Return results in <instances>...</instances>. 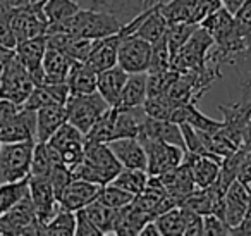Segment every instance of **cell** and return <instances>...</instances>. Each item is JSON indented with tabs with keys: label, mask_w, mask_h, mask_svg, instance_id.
I'll use <instances>...</instances> for the list:
<instances>
[{
	"label": "cell",
	"mask_w": 251,
	"mask_h": 236,
	"mask_svg": "<svg viewBox=\"0 0 251 236\" xmlns=\"http://www.w3.org/2000/svg\"><path fill=\"white\" fill-rule=\"evenodd\" d=\"M43 228L36 219L29 190L14 207L0 215V235H43Z\"/></svg>",
	"instance_id": "cell-6"
},
{
	"label": "cell",
	"mask_w": 251,
	"mask_h": 236,
	"mask_svg": "<svg viewBox=\"0 0 251 236\" xmlns=\"http://www.w3.org/2000/svg\"><path fill=\"white\" fill-rule=\"evenodd\" d=\"M29 0H0V11H11L19 5L28 4Z\"/></svg>",
	"instance_id": "cell-50"
},
{
	"label": "cell",
	"mask_w": 251,
	"mask_h": 236,
	"mask_svg": "<svg viewBox=\"0 0 251 236\" xmlns=\"http://www.w3.org/2000/svg\"><path fill=\"white\" fill-rule=\"evenodd\" d=\"M203 231L205 235H232L230 226L224 221L222 217H219L217 214H206L203 215Z\"/></svg>",
	"instance_id": "cell-46"
},
{
	"label": "cell",
	"mask_w": 251,
	"mask_h": 236,
	"mask_svg": "<svg viewBox=\"0 0 251 236\" xmlns=\"http://www.w3.org/2000/svg\"><path fill=\"white\" fill-rule=\"evenodd\" d=\"M160 235H182L184 236V212L181 205L174 207L167 212H162L160 215L155 217Z\"/></svg>",
	"instance_id": "cell-39"
},
{
	"label": "cell",
	"mask_w": 251,
	"mask_h": 236,
	"mask_svg": "<svg viewBox=\"0 0 251 236\" xmlns=\"http://www.w3.org/2000/svg\"><path fill=\"white\" fill-rule=\"evenodd\" d=\"M145 107H115V128L114 140L138 138L147 121Z\"/></svg>",
	"instance_id": "cell-23"
},
{
	"label": "cell",
	"mask_w": 251,
	"mask_h": 236,
	"mask_svg": "<svg viewBox=\"0 0 251 236\" xmlns=\"http://www.w3.org/2000/svg\"><path fill=\"white\" fill-rule=\"evenodd\" d=\"M112 152L122 164V167H129V169H148L147 152L138 138H119L112 140L108 143Z\"/></svg>",
	"instance_id": "cell-22"
},
{
	"label": "cell",
	"mask_w": 251,
	"mask_h": 236,
	"mask_svg": "<svg viewBox=\"0 0 251 236\" xmlns=\"http://www.w3.org/2000/svg\"><path fill=\"white\" fill-rule=\"evenodd\" d=\"M171 121L177 122H188L189 126H193L195 129H200V131H206L212 133L217 131V129L222 126V121H215V119L208 118L203 112L198 111L196 104H182L174 107V112L171 116Z\"/></svg>",
	"instance_id": "cell-29"
},
{
	"label": "cell",
	"mask_w": 251,
	"mask_h": 236,
	"mask_svg": "<svg viewBox=\"0 0 251 236\" xmlns=\"http://www.w3.org/2000/svg\"><path fill=\"white\" fill-rule=\"evenodd\" d=\"M237 179L244 184H251V148H243L239 169H237Z\"/></svg>",
	"instance_id": "cell-47"
},
{
	"label": "cell",
	"mask_w": 251,
	"mask_h": 236,
	"mask_svg": "<svg viewBox=\"0 0 251 236\" xmlns=\"http://www.w3.org/2000/svg\"><path fill=\"white\" fill-rule=\"evenodd\" d=\"M148 73H133L127 76L121 91L117 107H141L147 100Z\"/></svg>",
	"instance_id": "cell-32"
},
{
	"label": "cell",
	"mask_w": 251,
	"mask_h": 236,
	"mask_svg": "<svg viewBox=\"0 0 251 236\" xmlns=\"http://www.w3.org/2000/svg\"><path fill=\"white\" fill-rule=\"evenodd\" d=\"M140 236H162L160 231H158V228H157V224H155V219L153 221H148L147 224L141 228Z\"/></svg>",
	"instance_id": "cell-49"
},
{
	"label": "cell",
	"mask_w": 251,
	"mask_h": 236,
	"mask_svg": "<svg viewBox=\"0 0 251 236\" xmlns=\"http://www.w3.org/2000/svg\"><path fill=\"white\" fill-rule=\"evenodd\" d=\"M222 5V0H167L160 7L169 25L195 23L200 25L208 14Z\"/></svg>",
	"instance_id": "cell-7"
},
{
	"label": "cell",
	"mask_w": 251,
	"mask_h": 236,
	"mask_svg": "<svg viewBox=\"0 0 251 236\" xmlns=\"http://www.w3.org/2000/svg\"><path fill=\"white\" fill-rule=\"evenodd\" d=\"M150 174L147 171H141V169H129V167H122L121 173L110 181L112 184L115 186L122 188V190L129 191L136 197L138 193L143 191V188L147 186V181Z\"/></svg>",
	"instance_id": "cell-35"
},
{
	"label": "cell",
	"mask_w": 251,
	"mask_h": 236,
	"mask_svg": "<svg viewBox=\"0 0 251 236\" xmlns=\"http://www.w3.org/2000/svg\"><path fill=\"white\" fill-rule=\"evenodd\" d=\"M124 33L119 30L115 35L105 36V38L95 40L93 49H91L90 56L86 59V64H90L97 73L108 67H114L117 64V52L119 45H121V40L124 38Z\"/></svg>",
	"instance_id": "cell-21"
},
{
	"label": "cell",
	"mask_w": 251,
	"mask_h": 236,
	"mask_svg": "<svg viewBox=\"0 0 251 236\" xmlns=\"http://www.w3.org/2000/svg\"><path fill=\"white\" fill-rule=\"evenodd\" d=\"M160 7H162V4H157L151 9H148L143 21L140 23V26H138L133 35L147 40L151 45H153L155 42H158L160 38H164L165 31H167V28H169V23H167V19L164 18V14H162Z\"/></svg>",
	"instance_id": "cell-31"
},
{
	"label": "cell",
	"mask_w": 251,
	"mask_h": 236,
	"mask_svg": "<svg viewBox=\"0 0 251 236\" xmlns=\"http://www.w3.org/2000/svg\"><path fill=\"white\" fill-rule=\"evenodd\" d=\"M138 140L143 145L145 152H147V160H148V174H158L171 171L174 167H177L184 159V148L177 145H172L164 140L150 138V136H138Z\"/></svg>",
	"instance_id": "cell-8"
},
{
	"label": "cell",
	"mask_w": 251,
	"mask_h": 236,
	"mask_svg": "<svg viewBox=\"0 0 251 236\" xmlns=\"http://www.w3.org/2000/svg\"><path fill=\"white\" fill-rule=\"evenodd\" d=\"M171 69V50L167 47V40L160 38L151 45V62L148 73H158V71Z\"/></svg>",
	"instance_id": "cell-41"
},
{
	"label": "cell",
	"mask_w": 251,
	"mask_h": 236,
	"mask_svg": "<svg viewBox=\"0 0 251 236\" xmlns=\"http://www.w3.org/2000/svg\"><path fill=\"white\" fill-rule=\"evenodd\" d=\"M67 122L66 105H49L36 111V142H49L50 136Z\"/></svg>",
	"instance_id": "cell-26"
},
{
	"label": "cell",
	"mask_w": 251,
	"mask_h": 236,
	"mask_svg": "<svg viewBox=\"0 0 251 236\" xmlns=\"http://www.w3.org/2000/svg\"><path fill=\"white\" fill-rule=\"evenodd\" d=\"M28 190L33 205H35L36 219L45 226L60 210V204L57 200L52 181H50L49 176H33V174H29Z\"/></svg>",
	"instance_id": "cell-12"
},
{
	"label": "cell",
	"mask_w": 251,
	"mask_h": 236,
	"mask_svg": "<svg viewBox=\"0 0 251 236\" xmlns=\"http://www.w3.org/2000/svg\"><path fill=\"white\" fill-rule=\"evenodd\" d=\"M213 47L212 36L200 26L191 38L181 47L176 54L171 56V69L177 73H186V71L201 69L206 66V59Z\"/></svg>",
	"instance_id": "cell-5"
},
{
	"label": "cell",
	"mask_w": 251,
	"mask_h": 236,
	"mask_svg": "<svg viewBox=\"0 0 251 236\" xmlns=\"http://www.w3.org/2000/svg\"><path fill=\"white\" fill-rule=\"evenodd\" d=\"M181 208L184 212V236L205 235V231H203V215L191 210L189 207H184V205H181Z\"/></svg>",
	"instance_id": "cell-44"
},
{
	"label": "cell",
	"mask_w": 251,
	"mask_h": 236,
	"mask_svg": "<svg viewBox=\"0 0 251 236\" xmlns=\"http://www.w3.org/2000/svg\"><path fill=\"white\" fill-rule=\"evenodd\" d=\"M98 73L86 62H74L67 76V87L71 95H84L97 91Z\"/></svg>",
	"instance_id": "cell-30"
},
{
	"label": "cell",
	"mask_w": 251,
	"mask_h": 236,
	"mask_svg": "<svg viewBox=\"0 0 251 236\" xmlns=\"http://www.w3.org/2000/svg\"><path fill=\"white\" fill-rule=\"evenodd\" d=\"M35 140L2 143L0 150V181H19L29 176Z\"/></svg>",
	"instance_id": "cell-4"
},
{
	"label": "cell",
	"mask_w": 251,
	"mask_h": 236,
	"mask_svg": "<svg viewBox=\"0 0 251 236\" xmlns=\"http://www.w3.org/2000/svg\"><path fill=\"white\" fill-rule=\"evenodd\" d=\"M198 28L200 25H195V23H176V25H169L167 31H165V40H167V47L171 50V56L177 52L191 38V35Z\"/></svg>",
	"instance_id": "cell-40"
},
{
	"label": "cell",
	"mask_w": 251,
	"mask_h": 236,
	"mask_svg": "<svg viewBox=\"0 0 251 236\" xmlns=\"http://www.w3.org/2000/svg\"><path fill=\"white\" fill-rule=\"evenodd\" d=\"M164 2L167 0H91V9L114 14L119 21L126 25L127 21L140 16L141 12L148 11L157 4H164Z\"/></svg>",
	"instance_id": "cell-19"
},
{
	"label": "cell",
	"mask_w": 251,
	"mask_h": 236,
	"mask_svg": "<svg viewBox=\"0 0 251 236\" xmlns=\"http://www.w3.org/2000/svg\"><path fill=\"white\" fill-rule=\"evenodd\" d=\"M100 198L105 202V204L110 205V207L122 208V207H126V205H129L131 202L134 200V195L129 193V191L122 190V188L115 186V184L108 183V184H105V186L101 188Z\"/></svg>",
	"instance_id": "cell-42"
},
{
	"label": "cell",
	"mask_w": 251,
	"mask_h": 236,
	"mask_svg": "<svg viewBox=\"0 0 251 236\" xmlns=\"http://www.w3.org/2000/svg\"><path fill=\"white\" fill-rule=\"evenodd\" d=\"M43 4L45 0H29L28 4L19 5L11 11V28L18 43L47 35L49 21L43 12Z\"/></svg>",
	"instance_id": "cell-3"
},
{
	"label": "cell",
	"mask_w": 251,
	"mask_h": 236,
	"mask_svg": "<svg viewBox=\"0 0 251 236\" xmlns=\"http://www.w3.org/2000/svg\"><path fill=\"white\" fill-rule=\"evenodd\" d=\"M129 74L126 73L119 64H115L114 67H108L98 73L97 78V91L105 98L110 107H117L119 98H121V91L126 85Z\"/></svg>",
	"instance_id": "cell-25"
},
{
	"label": "cell",
	"mask_w": 251,
	"mask_h": 236,
	"mask_svg": "<svg viewBox=\"0 0 251 236\" xmlns=\"http://www.w3.org/2000/svg\"><path fill=\"white\" fill-rule=\"evenodd\" d=\"M76 229V214L60 208L43 228L45 236H74Z\"/></svg>",
	"instance_id": "cell-38"
},
{
	"label": "cell",
	"mask_w": 251,
	"mask_h": 236,
	"mask_svg": "<svg viewBox=\"0 0 251 236\" xmlns=\"http://www.w3.org/2000/svg\"><path fill=\"white\" fill-rule=\"evenodd\" d=\"M138 136H150V138L164 140V142L177 145L186 150L181 126L174 121H169V119L147 118V121H145V124H143V129H141V133Z\"/></svg>",
	"instance_id": "cell-28"
},
{
	"label": "cell",
	"mask_w": 251,
	"mask_h": 236,
	"mask_svg": "<svg viewBox=\"0 0 251 236\" xmlns=\"http://www.w3.org/2000/svg\"><path fill=\"white\" fill-rule=\"evenodd\" d=\"M29 177V176H28ZM28 177L19 181L0 183V215L12 208L26 193H28Z\"/></svg>",
	"instance_id": "cell-36"
},
{
	"label": "cell",
	"mask_w": 251,
	"mask_h": 236,
	"mask_svg": "<svg viewBox=\"0 0 251 236\" xmlns=\"http://www.w3.org/2000/svg\"><path fill=\"white\" fill-rule=\"evenodd\" d=\"M76 60L67 54L55 49H49L43 56V83H66L69 71Z\"/></svg>",
	"instance_id": "cell-27"
},
{
	"label": "cell",
	"mask_w": 251,
	"mask_h": 236,
	"mask_svg": "<svg viewBox=\"0 0 251 236\" xmlns=\"http://www.w3.org/2000/svg\"><path fill=\"white\" fill-rule=\"evenodd\" d=\"M83 159L95 167L105 184H108L122 169V164L112 152L108 143H90L84 142V155Z\"/></svg>",
	"instance_id": "cell-14"
},
{
	"label": "cell",
	"mask_w": 251,
	"mask_h": 236,
	"mask_svg": "<svg viewBox=\"0 0 251 236\" xmlns=\"http://www.w3.org/2000/svg\"><path fill=\"white\" fill-rule=\"evenodd\" d=\"M101 188H103L101 184L90 183V181H83V179H74L73 177L59 197L60 208L71 212L84 208L86 205H90L91 202L100 197Z\"/></svg>",
	"instance_id": "cell-15"
},
{
	"label": "cell",
	"mask_w": 251,
	"mask_h": 236,
	"mask_svg": "<svg viewBox=\"0 0 251 236\" xmlns=\"http://www.w3.org/2000/svg\"><path fill=\"white\" fill-rule=\"evenodd\" d=\"M182 160L191 167L196 188H208L210 184L215 183L220 174V167H222V160H217L213 157L206 155H196V153L186 152V150Z\"/></svg>",
	"instance_id": "cell-24"
},
{
	"label": "cell",
	"mask_w": 251,
	"mask_h": 236,
	"mask_svg": "<svg viewBox=\"0 0 251 236\" xmlns=\"http://www.w3.org/2000/svg\"><path fill=\"white\" fill-rule=\"evenodd\" d=\"M19 62L29 71L36 85L43 83V56L47 52V36H35L18 43L14 49Z\"/></svg>",
	"instance_id": "cell-16"
},
{
	"label": "cell",
	"mask_w": 251,
	"mask_h": 236,
	"mask_svg": "<svg viewBox=\"0 0 251 236\" xmlns=\"http://www.w3.org/2000/svg\"><path fill=\"white\" fill-rule=\"evenodd\" d=\"M67 107V122L76 126L83 135H86L91 126L110 109L98 91L84 95H71L66 102Z\"/></svg>",
	"instance_id": "cell-2"
},
{
	"label": "cell",
	"mask_w": 251,
	"mask_h": 236,
	"mask_svg": "<svg viewBox=\"0 0 251 236\" xmlns=\"http://www.w3.org/2000/svg\"><path fill=\"white\" fill-rule=\"evenodd\" d=\"M0 150H2V142H0Z\"/></svg>",
	"instance_id": "cell-52"
},
{
	"label": "cell",
	"mask_w": 251,
	"mask_h": 236,
	"mask_svg": "<svg viewBox=\"0 0 251 236\" xmlns=\"http://www.w3.org/2000/svg\"><path fill=\"white\" fill-rule=\"evenodd\" d=\"M67 98H69L67 83H40L35 85L23 107L29 111H38L49 105H66Z\"/></svg>",
	"instance_id": "cell-20"
},
{
	"label": "cell",
	"mask_w": 251,
	"mask_h": 236,
	"mask_svg": "<svg viewBox=\"0 0 251 236\" xmlns=\"http://www.w3.org/2000/svg\"><path fill=\"white\" fill-rule=\"evenodd\" d=\"M151 62V43L136 35H127L121 40L117 64L127 74L148 73Z\"/></svg>",
	"instance_id": "cell-10"
},
{
	"label": "cell",
	"mask_w": 251,
	"mask_h": 236,
	"mask_svg": "<svg viewBox=\"0 0 251 236\" xmlns=\"http://www.w3.org/2000/svg\"><path fill=\"white\" fill-rule=\"evenodd\" d=\"M84 210L90 215L91 221L95 222V226L101 231V235L105 236V235L114 233V226H115V221H117L119 208L110 207V205L105 204V202L98 197L97 200H93L90 205H86Z\"/></svg>",
	"instance_id": "cell-33"
},
{
	"label": "cell",
	"mask_w": 251,
	"mask_h": 236,
	"mask_svg": "<svg viewBox=\"0 0 251 236\" xmlns=\"http://www.w3.org/2000/svg\"><path fill=\"white\" fill-rule=\"evenodd\" d=\"M115 128V107H110L84 135V142L90 143H110L114 140Z\"/></svg>",
	"instance_id": "cell-34"
},
{
	"label": "cell",
	"mask_w": 251,
	"mask_h": 236,
	"mask_svg": "<svg viewBox=\"0 0 251 236\" xmlns=\"http://www.w3.org/2000/svg\"><path fill=\"white\" fill-rule=\"evenodd\" d=\"M250 186L251 184L241 183L236 177L224 195V221L230 226V229L237 228L246 214L250 205Z\"/></svg>",
	"instance_id": "cell-17"
},
{
	"label": "cell",
	"mask_w": 251,
	"mask_h": 236,
	"mask_svg": "<svg viewBox=\"0 0 251 236\" xmlns=\"http://www.w3.org/2000/svg\"><path fill=\"white\" fill-rule=\"evenodd\" d=\"M23 105L14 104L11 100H5V98H0V128L4 124H7L12 118L19 112Z\"/></svg>",
	"instance_id": "cell-48"
},
{
	"label": "cell",
	"mask_w": 251,
	"mask_h": 236,
	"mask_svg": "<svg viewBox=\"0 0 251 236\" xmlns=\"http://www.w3.org/2000/svg\"><path fill=\"white\" fill-rule=\"evenodd\" d=\"M79 9L81 7L74 0H45V4H43V12L47 16L49 26L66 21L73 14H76Z\"/></svg>",
	"instance_id": "cell-37"
},
{
	"label": "cell",
	"mask_w": 251,
	"mask_h": 236,
	"mask_svg": "<svg viewBox=\"0 0 251 236\" xmlns=\"http://www.w3.org/2000/svg\"><path fill=\"white\" fill-rule=\"evenodd\" d=\"M35 85L36 83L29 74V71L19 62V59L14 54L5 73L0 78V98L23 105L33 91Z\"/></svg>",
	"instance_id": "cell-9"
},
{
	"label": "cell",
	"mask_w": 251,
	"mask_h": 236,
	"mask_svg": "<svg viewBox=\"0 0 251 236\" xmlns=\"http://www.w3.org/2000/svg\"><path fill=\"white\" fill-rule=\"evenodd\" d=\"M124 26V23L119 21L114 14H108L105 11L98 9H79L76 14H73L69 19L53 25L47 28L49 31H66L76 38H88L98 40L105 36L115 35L119 30Z\"/></svg>",
	"instance_id": "cell-1"
},
{
	"label": "cell",
	"mask_w": 251,
	"mask_h": 236,
	"mask_svg": "<svg viewBox=\"0 0 251 236\" xmlns=\"http://www.w3.org/2000/svg\"><path fill=\"white\" fill-rule=\"evenodd\" d=\"M232 16L241 35L244 38L251 40V0H244V4Z\"/></svg>",
	"instance_id": "cell-43"
},
{
	"label": "cell",
	"mask_w": 251,
	"mask_h": 236,
	"mask_svg": "<svg viewBox=\"0 0 251 236\" xmlns=\"http://www.w3.org/2000/svg\"><path fill=\"white\" fill-rule=\"evenodd\" d=\"M36 142V111L21 107L19 112L0 128V142L16 143V142Z\"/></svg>",
	"instance_id": "cell-18"
},
{
	"label": "cell",
	"mask_w": 251,
	"mask_h": 236,
	"mask_svg": "<svg viewBox=\"0 0 251 236\" xmlns=\"http://www.w3.org/2000/svg\"><path fill=\"white\" fill-rule=\"evenodd\" d=\"M219 111L222 112V133L234 142L237 147H243V136L248 124L251 121V98H241L234 104L219 105Z\"/></svg>",
	"instance_id": "cell-13"
},
{
	"label": "cell",
	"mask_w": 251,
	"mask_h": 236,
	"mask_svg": "<svg viewBox=\"0 0 251 236\" xmlns=\"http://www.w3.org/2000/svg\"><path fill=\"white\" fill-rule=\"evenodd\" d=\"M243 148H251V121L248 124L246 131H244V136H243Z\"/></svg>",
	"instance_id": "cell-51"
},
{
	"label": "cell",
	"mask_w": 251,
	"mask_h": 236,
	"mask_svg": "<svg viewBox=\"0 0 251 236\" xmlns=\"http://www.w3.org/2000/svg\"><path fill=\"white\" fill-rule=\"evenodd\" d=\"M47 143L57 150L62 162L69 169L79 164L84 155V135L71 122H64Z\"/></svg>",
	"instance_id": "cell-11"
},
{
	"label": "cell",
	"mask_w": 251,
	"mask_h": 236,
	"mask_svg": "<svg viewBox=\"0 0 251 236\" xmlns=\"http://www.w3.org/2000/svg\"><path fill=\"white\" fill-rule=\"evenodd\" d=\"M76 214V229H74V236H103L100 229L95 226V222L90 219L84 208L74 212Z\"/></svg>",
	"instance_id": "cell-45"
}]
</instances>
